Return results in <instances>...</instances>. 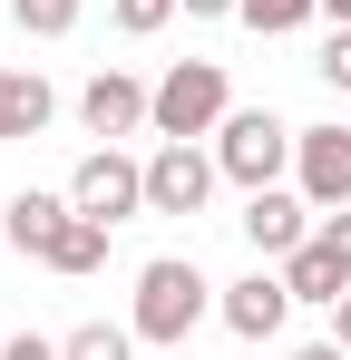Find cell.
I'll use <instances>...</instances> for the list:
<instances>
[{"mask_svg": "<svg viewBox=\"0 0 351 360\" xmlns=\"http://www.w3.org/2000/svg\"><path fill=\"white\" fill-rule=\"evenodd\" d=\"M234 224H244V243H254L264 263H283L292 243H312V195H283V185H254Z\"/></svg>", "mask_w": 351, "mask_h": 360, "instance_id": "cell-6", "label": "cell"}, {"mask_svg": "<svg viewBox=\"0 0 351 360\" xmlns=\"http://www.w3.org/2000/svg\"><path fill=\"white\" fill-rule=\"evenodd\" d=\"M322 243H332V253L351 263V205H332V214H322Z\"/></svg>", "mask_w": 351, "mask_h": 360, "instance_id": "cell-20", "label": "cell"}, {"mask_svg": "<svg viewBox=\"0 0 351 360\" xmlns=\"http://www.w3.org/2000/svg\"><path fill=\"white\" fill-rule=\"evenodd\" d=\"M10 20H20L30 39H68V30H78V0H10Z\"/></svg>", "mask_w": 351, "mask_h": 360, "instance_id": "cell-16", "label": "cell"}, {"mask_svg": "<svg viewBox=\"0 0 351 360\" xmlns=\"http://www.w3.org/2000/svg\"><path fill=\"white\" fill-rule=\"evenodd\" d=\"M68 205H78V214H98V224H127V214H147V166H137V156H117V146H98V156H78Z\"/></svg>", "mask_w": 351, "mask_h": 360, "instance_id": "cell-5", "label": "cell"}, {"mask_svg": "<svg viewBox=\"0 0 351 360\" xmlns=\"http://www.w3.org/2000/svg\"><path fill=\"white\" fill-rule=\"evenodd\" d=\"M215 311H225V331H234V341H273V331L292 321V283H283V263H273V273H244V283H234Z\"/></svg>", "mask_w": 351, "mask_h": 360, "instance_id": "cell-8", "label": "cell"}, {"mask_svg": "<svg viewBox=\"0 0 351 360\" xmlns=\"http://www.w3.org/2000/svg\"><path fill=\"white\" fill-rule=\"evenodd\" d=\"M292 360H351V351H342V341H302Z\"/></svg>", "mask_w": 351, "mask_h": 360, "instance_id": "cell-22", "label": "cell"}, {"mask_svg": "<svg viewBox=\"0 0 351 360\" xmlns=\"http://www.w3.org/2000/svg\"><path fill=\"white\" fill-rule=\"evenodd\" d=\"M127 351H137V331H117V321H88L58 341V360H127Z\"/></svg>", "mask_w": 351, "mask_h": 360, "instance_id": "cell-14", "label": "cell"}, {"mask_svg": "<svg viewBox=\"0 0 351 360\" xmlns=\"http://www.w3.org/2000/svg\"><path fill=\"white\" fill-rule=\"evenodd\" d=\"M205 311H215V283H205L185 253H156V263L137 273V321H127V331L156 341V351H185V331H195Z\"/></svg>", "mask_w": 351, "mask_h": 360, "instance_id": "cell-1", "label": "cell"}, {"mask_svg": "<svg viewBox=\"0 0 351 360\" xmlns=\"http://www.w3.org/2000/svg\"><path fill=\"white\" fill-rule=\"evenodd\" d=\"M185 10H195V20H234L244 0H185Z\"/></svg>", "mask_w": 351, "mask_h": 360, "instance_id": "cell-21", "label": "cell"}, {"mask_svg": "<svg viewBox=\"0 0 351 360\" xmlns=\"http://www.w3.org/2000/svg\"><path fill=\"white\" fill-rule=\"evenodd\" d=\"M176 10H185V0H108V20L127 30V39H147V30H166Z\"/></svg>", "mask_w": 351, "mask_h": 360, "instance_id": "cell-17", "label": "cell"}, {"mask_svg": "<svg viewBox=\"0 0 351 360\" xmlns=\"http://www.w3.org/2000/svg\"><path fill=\"white\" fill-rule=\"evenodd\" d=\"M68 214H78L68 195H10V224H0V234H10V253L49 263V243H58V224H68Z\"/></svg>", "mask_w": 351, "mask_h": 360, "instance_id": "cell-12", "label": "cell"}, {"mask_svg": "<svg viewBox=\"0 0 351 360\" xmlns=\"http://www.w3.org/2000/svg\"><path fill=\"white\" fill-rule=\"evenodd\" d=\"M292 136H302V127H283L273 108H234V117L215 127V166L254 195V185H273V176L292 166Z\"/></svg>", "mask_w": 351, "mask_h": 360, "instance_id": "cell-3", "label": "cell"}, {"mask_svg": "<svg viewBox=\"0 0 351 360\" xmlns=\"http://www.w3.org/2000/svg\"><path fill=\"white\" fill-rule=\"evenodd\" d=\"M283 283H292V302H322V311H332V302L351 292V263L322 243V224H312V243H292V253H283Z\"/></svg>", "mask_w": 351, "mask_h": 360, "instance_id": "cell-10", "label": "cell"}, {"mask_svg": "<svg viewBox=\"0 0 351 360\" xmlns=\"http://www.w3.org/2000/svg\"><path fill=\"white\" fill-rule=\"evenodd\" d=\"M322 10H332V30H351V0H322Z\"/></svg>", "mask_w": 351, "mask_h": 360, "instance_id": "cell-24", "label": "cell"}, {"mask_svg": "<svg viewBox=\"0 0 351 360\" xmlns=\"http://www.w3.org/2000/svg\"><path fill=\"white\" fill-rule=\"evenodd\" d=\"M215 176H225V166H215L195 136H166V146L147 156V214H205Z\"/></svg>", "mask_w": 351, "mask_h": 360, "instance_id": "cell-4", "label": "cell"}, {"mask_svg": "<svg viewBox=\"0 0 351 360\" xmlns=\"http://www.w3.org/2000/svg\"><path fill=\"white\" fill-rule=\"evenodd\" d=\"M176 360H185V351H176Z\"/></svg>", "mask_w": 351, "mask_h": 360, "instance_id": "cell-25", "label": "cell"}, {"mask_svg": "<svg viewBox=\"0 0 351 360\" xmlns=\"http://www.w3.org/2000/svg\"><path fill=\"white\" fill-rule=\"evenodd\" d=\"M234 108H225V68L215 59H176L166 78H156V108H147V127L156 136H215Z\"/></svg>", "mask_w": 351, "mask_h": 360, "instance_id": "cell-2", "label": "cell"}, {"mask_svg": "<svg viewBox=\"0 0 351 360\" xmlns=\"http://www.w3.org/2000/svg\"><path fill=\"white\" fill-rule=\"evenodd\" d=\"M98 263H108V224H98V214H68V224H58V243H49V273H68V283H78V273H98Z\"/></svg>", "mask_w": 351, "mask_h": 360, "instance_id": "cell-13", "label": "cell"}, {"mask_svg": "<svg viewBox=\"0 0 351 360\" xmlns=\"http://www.w3.org/2000/svg\"><path fill=\"white\" fill-rule=\"evenodd\" d=\"M49 78H39V68H0V146H20V136H39V127H49Z\"/></svg>", "mask_w": 351, "mask_h": 360, "instance_id": "cell-11", "label": "cell"}, {"mask_svg": "<svg viewBox=\"0 0 351 360\" xmlns=\"http://www.w3.org/2000/svg\"><path fill=\"white\" fill-rule=\"evenodd\" d=\"M312 10H322V0H244L234 20H244V30H264V39H283V30H302Z\"/></svg>", "mask_w": 351, "mask_h": 360, "instance_id": "cell-15", "label": "cell"}, {"mask_svg": "<svg viewBox=\"0 0 351 360\" xmlns=\"http://www.w3.org/2000/svg\"><path fill=\"white\" fill-rule=\"evenodd\" d=\"M332 311H342V331H332V341H342V351H351V292H342V302H332Z\"/></svg>", "mask_w": 351, "mask_h": 360, "instance_id": "cell-23", "label": "cell"}, {"mask_svg": "<svg viewBox=\"0 0 351 360\" xmlns=\"http://www.w3.org/2000/svg\"><path fill=\"white\" fill-rule=\"evenodd\" d=\"M292 176L312 195V214L351 205V127H302V136H292Z\"/></svg>", "mask_w": 351, "mask_h": 360, "instance_id": "cell-7", "label": "cell"}, {"mask_svg": "<svg viewBox=\"0 0 351 360\" xmlns=\"http://www.w3.org/2000/svg\"><path fill=\"white\" fill-rule=\"evenodd\" d=\"M147 108H156V88H137V78H117V68H98L88 88H78V117H88V136H137L147 127Z\"/></svg>", "mask_w": 351, "mask_h": 360, "instance_id": "cell-9", "label": "cell"}, {"mask_svg": "<svg viewBox=\"0 0 351 360\" xmlns=\"http://www.w3.org/2000/svg\"><path fill=\"white\" fill-rule=\"evenodd\" d=\"M0 360H58V341H39V331H20V341H0Z\"/></svg>", "mask_w": 351, "mask_h": 360, "instance_id": "cell-19", "label": "cell"}, {"mask_svg": "<svg viewBox=\"0 0 351 360\" xmlns=\"http://www.w3.org/2000/svg\"><path fill=\"white\" fill-rule=\"evenodd\" d=\"M312 68H322L332 88H351V30H332V49H322V59H312Z\"/></svg>", "mask_w": 351, "mask_h": 360, "instance_id": "cell-18", "label": "cell"}]
</instances>
